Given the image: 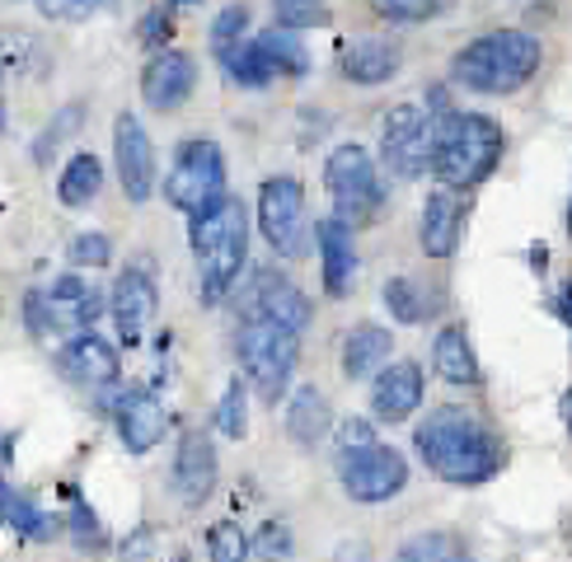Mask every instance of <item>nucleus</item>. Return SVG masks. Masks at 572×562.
<instances>
[{"label":"nucleus","mask_w":572,"mask_h":562,"mask_svg":"<svg viewBox=\"0 0 572 562\" xmlns=\"http://www.w3.org/2000/svg\"><path fill=\"white\" fill-rule=\"evenodd\" d=\"M413 446H418L423 464L437 473L441 483H456V487H474V483L497 479L502 460H507L497 436L464 408H437L431 417H423L418 431H413Z\"/></svg>","instance_id":"1"},{"label":"nucleus","mask_w":572,"mask_h":562,"mask_svg":"<svg viewBox=\"0 0 572 562\" xmlns=\"http://www.w3.org/2000/svg\"><path fill=\"white\" fill-rule=\"evenodd\" d=\"M427 169L437 173L441 188L470 192L502 165L507 150V132L483 113H456L446 109L437 117H427Z\"/></svg>","instance_id":"2"},{"label":"nucleus","mask_w":572,"mask_h":562,"mask_svg":"<svg viewBox=\"0 0 572 562\" xmlns=\"http://www.w3.org/2000/svg\"><path fill=\"white\" fill-rule=\"evenodd\" d=\"M198 258V291L202 305H221L225 295L239 286V272L249 268V216L235 198H221L216 206H206L193 216L188 231Z\"/></svg>","instance_id":"3"},{"label":"nucleus","mask_w":572,"mask_h":562,"mask_svg":"<svg viewBox=\"0 0 572 562\" xmlns=\"http://www.w3.org/2000/svg\"><path fill=\"white\" fill-rule=\"evenodd\" d=\"M540 61H545V43L535 33L502 29V33H483L464 52H456L450 80L474 94H516L540 70Z\"/></svg>","instance_id":"4"},{"label":"nucleus","mask_w":572,"mask_h":562,"mask_svg":"<svg viewBox=\"0 0 572 562\" xmlns=\"http://www.w3.org/2000/svg\"><path fill=\"white\" fill-rule=\"evenodd\" d=\"M235 357H239V371H245V384H254L258 398L277 408V398L287 394L291 371L301 361V333H291L272 319H239Z\"/></svg>","instance_id":"5"},{"label":"nucleus","mask_w":572,"mask_h":562,"mask_svg":"<svg viewBox=\"0 0 572 562\" xmlns=\"http://www.w3.org/2000/svg\"><path fill=\"white\" fill-rule=\"evenodd\" d=\"M324 188L334 198V221H343L348 231H361L380 216L385 192H380V173L375 160L361 146H338L324 160Z\"/></svg>","instance_id":"6"},{"label":"nucleus","mask_w":572,"mask_h":562,"mask_svg":"<svg viewBox=\"0 0 572 562\" xmlns=\"http://www.w3.org/2000/svg\"><path fill=\"white\" fill-rule=\"evenodd\" d=\"M225 198V155L216 140H183L175 155V169L165 173V202L179 206L183 216L216 206Z\"/></svg>","instance_id":"7"},{"label":"nucleus","mask_w":572,"mask_h":562,"mask_svg":"<svg viewBox=\"0 0 572 562\" xmlns=\"http://www.w3.org/2000/svg\"><path fill=\"white\" fill-rule=\"evenodd\" d=\"M338 479L343 492L361 506H375V502H394L399 492L408 487V460L399 454L394 446H357V450H343L338 460Z\"/></svg>","instance_id":"8"},{"label":"nucleus","mask_w":572,"mask_h":562,"mask_svg":"<svg viewBox=\"0 0 572 562\" xmlns=\"http://www.w3.org/2000/svg\"><path fill=\"white\" fill-rule=\"evenodd\" d=\"M235 305H239V319H272L291 333H301L310 324V314H315L310 295L277 268H254L245 277V286H239Z\"/></svg>","instance_id":"9"},{"label":"nucleus","mask_w":572,"mask_h":562,"mask_svg":"<svg viewBox=\"0 0 572 562\" xmlns=\"http://www.w3.org/2000/svg\"><path fill=\"white\" fill-rule=\"evenodd\" d=\"M258 231L282 258L305 254V188L291 173H277L258 192Z\"/></svg>","instance_id":"10"},{"label":"nucleus","mask_w":572,"mask_h":562,"mask_svg":"<svg viewBox=\"0 0 572 562\" xmlns=\"http://www.w3.org/2000/svg\"><path fill=\"white\" fill-rule=\"evenodd\" d=\"M427 113L418 103H399L385 113V127H380V165H385L394 179H423L427 169Z\"/></svg>","instance_id":"11"},{"label":"nucleus","mask_w":572,"mask_h":562,"mask_svg":"<svg viewBox=\"0 0 572 562\" xmlns=\"http://www.w3.org/2000/svg\"><path fill=\"white\" fill-rule=\"evenodd\" d=\"M113 160H117V183H123L127 192V202H150L155 198V146H150V136L142 127V117H132L123 113L113 122Z\"/></svg>","instance_id":"12"},{"label":"nucleus","mask_w":572,"mask_h":562,"mask_svg":"<svg viewBox=\"0 0 572 562\" xmlns=\"http://www.w3.org/2000/svg\"><path fill=\"white\" fill-rule=\"evenodd\" d=\"M43 295V319H47V333H85L94 328V319L103 314V295L85 281L80 272H61L57 281H52Z\"/></svg>","instance_id":"13"},{"label":"nucleus","mask_w":572,"mask_h":562,"mask_svg":"<svg viewBox=\"0 0 572 562\" xmlns=\"http://www.w3.org/2000/svg\"><path fill=\"white\" fill-rule=\"evenodd\" d=\"M175 492L183 506H202L206 497L216 492L221 483V460H216V446L206 431H183L179 436V450H175Z\"/></svg>","instance_id":"14"},{"label":"nucleus","mask_w":572,"mask_h":562,"mask_svg":"<svg viewBox=\"0 0 572 562\" xmlns=\"http://www.w3.org/2000/svg\"><path fill=\"white\" fill-rule=\"evenodd\" d=\"M193 85H198V66L179 47H160L142 70V99L155 113H175L179 103H188Z\"/></svg>","instance_id":"15"},{"label":"nucleus","mask_w":572,"mask_h":562,"mask_svg":"<svg viewBox=\"0 0 572 562\" xmlns=\"http://www.w3.org/2000/svg\"><path fill=\"white\" fill-rule=\"evenodd\" d=\"M57 366L71 384H90V390H103V384H117L123 375V361H117V347L103 342L94 328L71 333V342L57 351Z\"/></svg>","instance_id":"16"},{"label":"nucleus","mask_w":572,"mask_h":562,"mask_svg":"<svg viewBox=\"0 0 572 562\" xmlns=\"http://www.w3.org/2000/svg\"><path fill=\"white\" fill-rule=\"evenodd\" d=\"M464 216H470V206L456 188H437L427 192L423 202V231H418V244L427 258H456L460 239H464Z\"/></svg>","instance_id":"17"},{"label":"nucleus","mask_w":572,"mask_h":562,"mask_svg":"<svg viewBox=\"0 0 572 562\" xmlns=\"http://www.w3.org/2000/svg\"><path fill=\"white\" fill-rule=\"evenodd\" d=\"M155 305H160V295H155V281L142 272V268H127L123 277L113 281V295H109V310H113V324H117V338L127 347L142 342L146 324L155 319Z\"/></svg>","instance_id":"18"},{"label":"nucleus","mask_w":572,"mask_h":562,"mask_svg":"<svg viewBox=\"0 0 572 562\" xmlns=\"http://www.w3.org/2000/svg\"><path fill=\"white\" fill-rule=\"evenodd\" d=\"M423 371L418 361H394V366H380L375 371V390H371V413L375 422H404L418 413L423 403Z\"/></svg>","instance_id":"19"},{"label":"nucleus","mask_w":572,"mask_h":562,"mask_svg":"<svg viewBox=\"0 0 572 562\" xmlns=\"http://www.w3.org/2000/svg\"><path fill=\"white\" fill-rule=\"evenodd\" d=\"M113 422H117V441L127 446V454H150L165 441V422L169 417H165V403L150 390H132L113 408Z\"/></svg>","instance_id":"20"},{"label":"nucleus","mask_w":572,"mask_h":562,"mask_svg":"<svg viewBox=\"0 0 572 562\" xmlns=\"http://www.w3.org/2000/svg\"><path fill=\"white\" fill-rule=\"evenodd\" d=\"M315 244H319V262H324V291L328 295H352L357 286V244L352 231L343 221H315Z\"/></svg>","instance_id":"21"},{"label":"nucleus","mask_w":572,"mask_h":562,"mask_svg":"<svg viewBox=\"0 0 572 562\" xmlns=\"http://www.w3.org/2000/svg\"><path fill=\"white\" fill-rule=\"evenodd\" d=\"M338 66H343V76H348L352 85H367V90H371V85H385V80L399 76L404 52H399V43H390V38H357V43L343 47Z\"/></svg>","instance_id":"22"},{"label":"nucleus","mask_w":572,"mask_h":562,"mask_svg":"<svg viewBox=\"0 0 572 562\" xmlns=\"http://www.w3.org/2000/svg\"><path fill=\"white\" fill-rule=\"evenodd\" d=\"M328 431H334V408H328V398L315 384H301L287 403V436L296 446H319Z\"/></svg>","instance_id":"23"},{"label":"nucleus","mask_w":572,"mask_h":562,"mask_svg":"<svg viewBox=\"0 0 572 562\" xmlns=\"http://www.w3.org/2000/svg\"><path fill=\"white\" fill-rule=\"evenodd\" d=\"M431 366H437V375L446 384H479L483 371H479V357H474V347H470V333H464L460 324H450L437 333V342H431Z\"/></svg>","instance_id":"24"},{"label":"nucleus","mask_w":572,"mask_h":562,"mask_svg":"<svg viewBox=\"0 0 572 562\" xmlns=\"http://www.w3.org/2000/svg\"><path fill=\"white\" fill-rule=\"evenodd\" d=\"M385 361H390V333L380 324H357L343 338V375L348 380H371Z\"/></svg>","instance_id":"25"},{"label":"nucleus","mask_w":572,"mask_h":562,"mask_svg":"<svg viewBox=\"0 0 572 562\" xmlns=\"http://www.w3.org/2000/svg\"><path fill=\"white\" fill-rule=\"evenodd\" d=\"M254 47H258V57H263V66L272 70V80L310 76V52H305V43H296V33L268 29V33H258V38H254Z\"/></svg>","instance_id":"26"},{"label":"nucleus","mask_w":572,"mask_h":562,"mask_svg":"<svg viewBox=\"0 0 572 562\" xmlns=\"http://www.w3.org/2000/svg\"><path fill=\"white\" fill-rule=\"evenodd\" d=\"M99 188H103V165H99V155L90 150H80L71 155V165L61 169V179H57V198L61 206H90L99 198Z\"/></svg>","instance_id":"27"},{"label":"nucleus","mask_w":572,"mask_h":562,"mask_svg":"<svg viewBox=\"0 0 572 562\" xmlns=\"http://www.w3.org/2000/svg\"><path fill=\"white\" fill-rule=\"evenodd\" d=\"M221 66H225V76H231V85H239V90H268L272 85V70L263 66V57H258V47L245 43V38L221 47Z\"/></svg>","instance_id":"28"},{"label":"nucleus","mask_w":572,"mask_h":562,"mask_svg":"<svg viewBox=\"0 0 572 562\" xmlns=\"http://www.w3.org/2000/svg\"><path fill=\"white\" fill-rule=\"evenodd\" d=\"M394 562H474V558L456 535L431 530V535H413L404 549L394 553Z\"/></svg>","instance_id":"29"},{"label":"nucleus","mask_w":572,"mask_h":562,"mask_svg":"<svg viewBox=\"0 0 572 562\" xmlns=\"http://www.w3.org/2000/svg\"><path fill=\"white\" fill-rule=\"evenodd\" d=\"M385 305H390V314L399 324H423L427 314L437 310V305H427V295L413 277H390L385 281Z\"/></svg>","instance_id":"30"},{"label":"nucleus","mask_w":572,"mask_h":562,"mask_svg":"<svg viewBox=\"0 0 572 562\" xmlns=\"http://www.w3.org/2000/svg\"><path fill=\"white\" fill-rule=\"evenodd\" d=\"M216 431L231 436V441H245V431H249V384L239 375L225 384V394L216 403Z\"/></svg>","instance_id":"31"},{"label":"nucleus","mask_w":572,"mask_h":562,"mask_svg":"<svg viewBox=\"0 0 572 562\" xmlns=\"http://www.w3.org/2000/svg\"><path fill=\"white\" fill-rule=\"evenodd\" d=\"M272 29L301 33V29H324L334 14H328L324 0H272Z\"/></svg>","instance_id":"32"},{"label":"nucleus","mask_w":572,"mask_h":562,"mask_svg":"<svg viewBox=\"0 0 572 562\" xmlns=\"http://www.w3.org/2000/svg\"><path fill=\"white\" fill-rule=\"evenodd\" d=\"M206 558L212 562H249V535L235 520H216L206 530Z\"/></svg>","instance_id":"33"},{"label":"nucleus","mask_w":572,"mask_h":562,"mask_svg":"<svg viewBox=\"0 0 572 562\" xmlns=\"http://www.w3.org/2000/svg\"><path fill=\"white\" fill-rule=\"evenodd\" d=\"M80 103H66V109L57 113V122H52V127L38 136V140H33V160H38V165H47L52 160V150H57L61 146V140L66 136H71V132H80Z\"/></svg>","instance_id":"34"},{"label":"nucleus","mask_w":572,"mask_h":562,"mask_svg":"<svg viewBox=\"0 0 572 562\" xmlns=\"http://www.w3.org/2000/svg\"><path fill=\"white\" fill-rule=\"evenodd\" d=\"M169 38H175V5H150L142 14V24H136V43L150 47V52H160Z\"/></svg>","instance_id":"35"},{"label":"nucleus","mask_w":572,"mask_h":562,"mask_svg":"<svg viewBox=\"0 0 572 562\" xmlns=\"http://www.w3.org/2000/svg\"><path fill=\"white\" fill-rule=\"evenodd\" d=\"M5 520H10L24 539H52V535H57V525H52L29 497H14V502L5 506Z\"/></svg>","instance_id":"36"},{"label":"nucleus","mask_w":572,"mask_h":562,"mask_svg":"<svg viewBox=\"0 0 572 562\" xmlns=\"http://www.w3.org/2000/svg\"><path fill=\"white\" fill-rule=\"evenodd\" d=\"M109 258H113V244L103 239L99 231H85L71 239V268H109Z\"/></svg>","instance_id":"37"},{"label":"nucleus","mask_w":572,"mask_h":562,"mask_svg":"<svg viewBox=\"0 0 572 562\" xmlns=\"http://www.w3.org/2000/svg\"><path fill=\"white\" fill-rule=\"evenodd\" d=\"M245 33H249V10H245V5H225L216 20H212V47L221 52V47L239 43Z\"/></svg>","instance_id":"38"},{"label":"nucleus","mask_w":572,"mask_h":562,"mask_svg":"<svg viewBox=\"0 0 572 562\" xmlns=\"http://www.w3.org/2000/svg\"><path fill=\"white\" fill-rule=\"evenodd\" d=\"M385 20H399V24H418V20H431V14L446 10V0H380L375 5Z\"/></svg>","instance_id":"39"},{"label":"nucleus","mask_w":572,"mask_h":562,"mask_svg":"<svg viewBox=\"0 0 572 562\" xmlns=\"http://www.w3.org/2000/svg\"><path fill=\"white\" fill-rule=\"evenodd\" d=\"M71 539L80 549H103V530H99V516L85 506L80 497L71 502Z\"/></svg>","instance_id":"40"},{"label":"nucleus","mask_w":572,"mask_h":562,"mask_svg":"<svg viewBox=\"0 0 572 562\" xmlns=\"http://www.w3.org/2000/svg\"><path fill=\"white\" fill-rule=\"evenodd\" d=\"M249 553H258V558H268V562H277V558H287L291 553V530L287 525H263V530H258V539L249 543Z\"/></svg>","instance_id":"41"},{"label":"nucleus","mask_w":572,"mask_h":562,"mask_svg":"<svg viewBox=\"0 0 572 562\" xmlns=\"http://www.w3.org/2000/svg\"><path fill=\"white\" fill-rule=\"evenodd\" d=\"M103 5H109V0H38V10L47 20H85V14H94Z\"/></svg>","instance_id":"42"},{"label":"nucleus","mask_w":572,"mask_h":562,"mask_svg":"<svg viewBox=\"0 0 572 562\" xmlns=\"http://www.w3.org/2000/svg\"><path fill=\"white\" fill-rule=\"evenodd\" d=\"M375 431L367 417H343L338 422V450H357V446H371Z\"/></svg>","instance_id":"43"},{"label":"nucleus","mask_w":572,"mask_h":562,"mask_svg":"<svg viewBox=\"0 0 572 562\" xmlns=\"http://www.w3.org/2000/svg\"><path fill=\"white\" fill-rule=\"evenodd\" d=\"M24 314H29V328H33V333H47V319H43V295H38V291H29Z\"/></svg>","instance_id":"44"},{"label":"nucleus","mask_w":572,"mask_h":562,"mask_svg":"<svg viewBox=\"0 0 572 562\" xmlns=\"http://www.w3.org/2000/svg\"><path fill=\"white\" fill-rule=\"evenodd\" d=\"M553 314H559V319L568 324V291H559V295H553Z\"/></svg>","instance_id":"45"},{"label":"nucleus","mask_w":572,"mask_h":562,"mask_svg":"<svg viewBox=\"0 0 572 562\" xmlns=\"http://www.w3.org/2000/svg\"><path fill=\"white\" fill-rule=\"evenodd\" d=\"M5 506H10V487H5V479H0V520H5Z\"/></svg>","instance_id":"46"}]
</instances>
